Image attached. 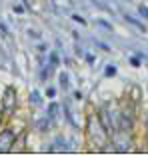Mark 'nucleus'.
Listing matches in <instances>:
<instances>
[{
  "label": "nucleus",
  "instance_id": "1",
  "mask_svg": "<svg viewBox=\"0 0 148 156\" xmlns=\"http://www.w3.org/2000/svg\"><path fill=\"white\" fill-rule=\"evenodd\" d=\"M14 144H16V132L12 128H6L0 132V154H8L12 152Z\"/></svg>",
  "mask_w": 148,
  "mask_h": 156
},
{
  "label": "nucleus",
  "instance_id": "2",
  "mask_svg": "<svg viewBox=\"0 0 148 156\" xmlns=\"http://www.w3.org/2000/svg\"><path fill=\"white\" fill-rule=\"evenodd\" d=\"M2 108H4V112H14V108H16V92H14L12 86L6 88L4 92V98H2Z\"/></svg>",
  "mask_w": 148,
  "mask_h": 156
},
{
  "label": "nucleus",
  "instance_id": "3",
  "mask_svg": "<svg viewBox=\"0 0 148 156\" xmlns=\"http://www.w3.org/2000/svg\"><path fill=\"white\" fill-rule=\"evenodd\" d=\"M116 122H118V128L124 130V132H130V130H132V126H134L132 116L126 114V112H120V114H118V118H116Z\"/></svg>",
  "mask_w": 148,
  "mask_h": 156
},
{
  "label": "nucleus",
  "instance_id": "4",
  "mask_svg": "<svg viewBox=\"0 0 148 156\" xmlns=\"http://www.w3.org/2000/svg\"><path fill=\"white\" fill-rule=\"evenodd\" d=\"M58 112H60V104H58V102H50V104L46 106V116L50 118L52 124L58 122Z\"/></svg>",
  "mask_w": 148,
  "mask_h": 156
},
{
  "label": "nucleus",
  "instance_id": "5",
  "mask_svg": "<svg viewBox=\"0 0 148 156\" xmlns=\"http://www.w3.org/2000/svg\"><path fill=\"white\" fill-rule=\"evenodd\" d=\"M62 112H64V118H66V122L72 126V128H78V124H76V120H74V116H72V112H70V106H68V102H62Z\"/></svg>",
  "mask_w": 148,
  "mask_h": 156
},
{
  "label": "nucleus",
  "instance_id": "6",
  "mask_svg": "<svg viewBox=\"0 0 148 156\" xmlns=\"http://www.w3.org/2000/svg\"><path fill=\"white\" fill-rule=\"evenodd\" d=\"M52 70H54V66H52L48 60H46V66H44V62H42V68H40V80L42 82H46L48 78L52 76Z\"/></svg>",
  "mask_w": 148,
  "mask_h": 156
},
{
  "label": "nucleus",
  "instance_id": "7",
  "mask_svg": "<svg viewBox=\"0 0 148 156\" xmlns=\"http://www.w3.org/2000/svg\"><path fill=\"white\" fill-rule=\"evenodd\" d=\"M124 20H126V22L130 24V26H134V28H138L140 32H146V26H144V24L140 22V20H136L134 16H130V14H124Z\"/></svg>",
  "mask_w": 148,
  "mask_h": 156
},
{
  "label": "nucleus",
  "instance_id": "8",
  "mask_svg": "<svg viewBox=\"0 0 148 156\" xmlns=\"http://www.w3.org/2000/svg\"><path fill=\"white\" fill-rule=\"evenodd\" d=\"M58 82H60V88L62 90H70V76L66 70H62L60 74H58Z\"/></svg>",
  "mask_w": 148,
  "mask_h": 156
},
{
  "label": "nucleus",
  "instance_id": "9",
  "mask_svg": "<svg viewBox=\"0 0 148 156\" xmlns=\"http://www.w3.org/2000/svg\"><path fill=\"white\" fill-rule=\"evenodd\" d=\"M28 98H30V104H32L34 108H40L42 106V94L38 90H30V96Z\"/></svg>",
  "mask_w": 148,
  "mask_h": 156
},
{
  "label": "nucleus",
  "instance_id": "10",
  "mask_svg": "<svg viewBox=\"0 0 148 156\" xmlns=\"http://www.w3.org/2000/svg\"><path fill=\"white\" fill-rule=\"evenodd\" d=\"M50 126H52V122H50V118H48V116H44V118H40V120L36 122V128L40 130V132H46Z\"/></svg>",
  "mask_w": 148,
  "mask_h": 156
},
{
  "label": "nucleus",
  "instance_id": "11",
  "mask_svg": "<svg viewBox=\"0 0 148 156\" xmlns=\"http://www.w3.org/2000/svg\"><path fill=\"white\" fill-rule=\"evenodd\" d=\"M116 70H118V68H116L114 64H106V68H104V76H106V78H114Z\"/></svg>",
  "mask_w": 148,
  "mask_h": 156
},
{
  "label": "nucleus",
  "instance_id": "12",
  "mask_svg": "<svg viewBox=\"0 0 148 156\" xmlns=\"http://www.w3.org/2000/svg\"><path fill=\"white\" fill-rule=\"evenodd\" d=\"M48 62H50L54 68L60 64V56H58V52H50V54H48Z\"/></svg>",
  "mask_w": 148,
  "mask_h": 156
},
{
  "label": "nucleus",
  "instance_id": "13",
  "mask_svg": "<svg viewBox=\"0 0 148 156\" xmlns=\"http://www.w3.org/2000/svg\"><path fill=\"white\" fill-rule=\"evenodd\" d=\"M96 24H98V26H100V28H104L106 32H112V24H110V22H106V20L98 18V20H96Z\"/></svg>",
  "mask_w": 148,
  "mask_h": 156
},
{
  "label": "nucleus",
  "instance_id": "14",
  "mask_svg": "<svg viewBox=\"0 0 148 156\" xmlns=\"http://www.w3.org/2000/svg\"><path fill=\"white\" fill-rule=\"evenodd\" d=\"M130 64L134 66V68H138V66L142 64V58H140V56H132V58H130Z\"/></svg>",
  "mask_w": 148,
  "mask_h": 156
},
{
  "label": "nucleus",
  "instance_id": "15",
  "mask_svg": "<svg viewBox=\"0 0 148 156\" xmlns=\"http://www.w3.org/2000/svg\"><path fill=\"white\" fill-rule=\"evenodd\" d=\"M138 14L142 16L144 20H148V8H146V6H142V4H140V6H138Z\"/></svg>",
  "mask_w": 148,
  "mask_h": 156
},
{
  "label": "nucleus",
  "instance_id": "16",
  "mask_svg": "<svg viewBox=\"0 0 148 156\" xmlns=\"http://www.w3.org/2000/svg\"><path fill=\"white\" fill-rule=\"evenodd\" d=\"M72 20H74V22H78L80 26H86V20H84L82 16H78V14H72Z\"/></svg>",
  "mask_w": 148,
  "mask_h": 156
},
{
  "label": "nucleus",
  "instance_id": "17",
  "mask_svg": "<svg viewBox=\"0 0 148 156\" xmlns=\"http://www.w3.org/2000/svg\"><path fill=\"white\" fill-rule=\"evenodd\" d=\"M28 36H32V38H40V32H38V30H34V28H28Z\"/></svg>",
  "mask_w": 148,
  "mask_h": 156
},
{
  "label": "nucleus",
  "instance_id": "18",
  "mask_svg": "<svg viewBox=\"0 0 148 156\" xmlns=\"http://www.w3.org/2000/svg\"><path fill=\"white\" fill-rule=\"evenodd\" d=\"M84 58H86L88 64H94V62H96V56L94 54H84Z\"/></svg>",
  "mask_w": 148,
  "mask_h": 156
},
{
  "label": "nucleus",
  "instance_id": "19",
  "mask_svg": "<svg viewBox=\"0 0 148 156\" xmlns=\"http://www.w3.org/2000/svg\"><path fill=\"white\" fill-rule=\"evenodd\" d=\"M56 92H58L56 88H46V96H48V98H54V96H56Z\"/></svg>",
  "mask_w": 148,
  "mask_h": 156
},
{
  "label": "nucleus",
  "instance_id": "20",
  "mask_svg": "<svg viewBox=\"0 0 148 156\" xmlns=\"http://www.w3.org/2000/svg\"><path fill=\"white\" fill-rule=\"evenodd\" d=\"M72 96H74V100H82V92H80V90H74Z\"/></svg>",
  "mask_w": 148,
  "mask_h": 156
},
{
  "label": "nucleus",
  "instance_id": "21",
  "mask_svg": "<svg viewBox=\"0 0 148 156\" xmlns=\"http://www.w3.org/2000/svg\"><path fill=\"white\" fill-rule=\"evenodd\" d=\"M14 12H16V14H22L24 8H22V6H14Z\"/></svg>",
  "mask_w": 148,
  "mask_h": 156
},
{
  "label": "nucleus",
  "instance_id": "22",
  "mask_svg": "<svg viewBox=\"0 0 148 156\" xmlns=\"http://www.w3.org/2000/svg\"><path fill=\"white\" fill-rule=\"evenodd\" d=\"M0 30H2V32H4V34H8V28H6V26H4V24H2V22H0Z\"/></svg>",
  "mask_w": 148,
  "mask_h": 156
},
{
  "label": "nucleus",
  "instance_id": "23",
  "mask_svg": "<svg viewBox=\"0 0 148 156\" xmlns=\"http://www.w3.org/2000/svg\"><path fill=\"white\" fill-rule=\"evenodd\" d=\"M0 122H2V110H0Z\"/></svg>",
  "mask_w": 148,
  "mask_h": 156
},
{
  "label": "nucleus",
  "instance_id": "24",
  "mask_svg": "<svg viewBox=\"0 0 148 156\" xmlns=\"http://www.w3.org/2000/svg\"><path fill=\"white\" fill-rule=\"evenodd\" d=\"M146 126H148V118H146Z\"/></svg>",
  "mask_w": 148,
  "mask_h": 156
}]
</instances>
